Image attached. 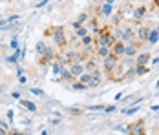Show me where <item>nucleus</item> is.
I'll return each instance as SVG.
<instances>
[{"mask_svg": "<svg viewBox=\"0 0 159 135\" xmlns=\"http://www.w3.org/2000/svg\"><path fill=\"white\" fill-rule=\"evenodd\" d=\"M150 26L148 24H144V22H139L137 24V29H135V37H137V42L141 46L146 44V40H148V35H150Z\"/></svg>", "mask_w": 159, "mask_h": 135, "instance_id": "nucleus-5", "label": "nucleus"}, {"mask_svg": "<svg viewBox=\"0 0 159 135\" xmlns=\"http://www.w3.org/2000/svg\"><path fill=\"white\" fill-rule=\"evenodd\" d=\"M119 57H115V55H108V57H104V59H102V71H104V75H106V79H108V77L111 75V71H113V70H115V66H117V64H119Z\"/></svg>", "mask_w": 159, "mask_h": 135, "instance_id": "nucleus-4", "label": "nucleus"}, {"mask_svg": "<svg viewBox=\"0 0 159 135\" xmlns=\"http://www.w3.org/2000/svg\"><path fill=\"white\" fill-rule=\"evenodd\" d=\"M30 93H33V95H37V97H46V93H44V90H39V88H30Z\"/></svg>", "mask_w": 159, "mask_h": 135, "instance_id": "nucleus-27", "label": "nucleus"}, {"mask_svg": "<svg viewBox=\"0 0 159 135\" xmlns=\"http://www.w3.org/2000/svg\"><path fill=\"white\" fill-rule=\"evenodd\" d=\"M84 111H86V110H80V108H70V113H71L73 117H80V115H84Z\"/></svg>", "mask_w": 159, "mask_h": 135, "instance_id": "nucleus-25", "label": "nucleus"}, {"mask_svg": "<svg viewBox=\"0 0 159 135\" xmlns=\"http://www.w3.org/2000/svg\"><path fill=\"white\" fill-rule=\"evenodd\" d=\"M115 110H117V106H115V104H108V106H104V108H102V113H113Z\"/></svg>", "mask_w": 159, "mask_h": 135, "instance_id": "nucleus-28", "label": "nucleus"}, {"mask_svg": "<svg viewBox=\"0 0 159 135\" xmlns=\"http://www.w3.org/2000/svg\"><path fill=\"white\" fill-rule=\"evenodd\" d=\"M137 2H143V0H137Z\"/></svg>", "mask_w": 159, "mask_h": 135, "instance_id": "nucleus-43", "label": "nucleus"}, {"mask_svg": "<svg viewBox=\"0 0 159 135\" xmlns=\"http://www.w3.org/2000/svg\"><path fill=\"white\" fill-rule=\"evenodd\" d=\"M139 46H135V44H126V47H125V57H128V59H134L137 53H139Z\"/></svg>", "mask_w": 159, "mask_h": 135, "instance_id": "nucleus-14", "label": "nucleus"}, {"mask_svg": "<svg viewBox=\"0 0 159 135\" xmlns=\"http://www.w3.org/2000/svg\"><path fill=\"white\" fill-rule=\"evenodd\" d=\"M6 133H9V132H7L6 128H2V126H0V135H6Z\"/></svg>", "mask_w": 159, "mask_h": 135, "instance_id": "nucleus-38", "label": "nucleus"}, {"mask_svg": "<svg viewBox=\"0 0 159 135\" xmlns=\"http://www.w3.org/2000/svg\"><path fill=\"white\" fill-rule=\"evenodd\" d=\"M152 64H154V66H156V64H159V57H156V59H154V62H152Z\"/></svg>", "mask_w": 159, "mask_h": 135, "instance_id": "nucleus-40", "label": "nucleus"}, {"mask_svg": "<svg viewBox=\"0 0 159 135\" xmlns=\"http://www.w3.org/2000/svg\"><path fill=\"white\" fill-rule=\"evenodd\" d=\"M123 95H125V91H119V93H115V101H119Z\"/></svg>", "mask_w": 159, "mask_h": 135, "instance_id": "nucleus-37", "label": "nucleus"}, {"mask_svg": "<svg viewBox=\"0 0 159 135\" xmlns=\"http://www.w3.org/2000/svg\"><path fill=\"white\" fill-rule=\"evenodd\" d=\"M11 97H13V99H20L22 95H20V91H11Z\"/></svg>", "mask_w": 159, "mask_h": 135, "instance_id": "nucleus-36", "label": "nucleus"}, {"mask_svg": "<svg viewBox=\"0 0 159 135\" xmlns=\"http://www.w3.org/2000/svg\"><path fill=\"white\" fill-rule=\"evenodd\" d=\"M97 68H99V66H97V57H93V55H92V57H88V60L84 62V70L92 73V71L97 70Z\"/></svg>", "mask_w": 159, "mask_h": 135, "instance_id": "nucleus-16", "label": "nucleus"}, {"mask_svg": "<svg viewBox=\"0 0 159 135\" xmlns=\"http://www.w3.org/2000/svg\"><path fill=\"white\" fill-rule=\"evenodd\" d=\"M90 33V28H88V24H82L80 28H77L75 29V35H73V38H77L79 40L80 37H84V35H88Z\"/></svg>", "mask_w": 159, "mask_h": 135, "instance_id": "nucleus-18", "label": "nucleus"}, {"mask_svg": "<svg viewBox=\"0 0 159 135\" xmlns=\"http://www.w3.org/2000/svg\"><path fill=\"white\" fill-rule=\"evenodd\" d=\"M48 2H49V0H42V2H39V4H37L35 7H37V9H40V7H44V6H46Z\"/></svg>", "mask_w": 159, "mask_h": 135, "instance_id": "nucleus-33", "label": "nucleus"}, {"mask_svg": "<svg viewBox=\"0 0 159 135\" xmlns=\"http://www.w3.org/2000/svg\"><path fill=\"white\" fill-rule=\"evenodd\" d=\"M18 18H20V16H18V15H11V16H9V18H6V20H7V24H13V22H16Z\"/></svg>", "mask_w": 159, "mask_h": 135, "instance_id": "nucleus-30", "label": "nucleus"}, {"mask_svg": "<svg viewBox=\"0 0 159 135\" xmlns=\"http://www.w3.org/2000/svg\"><path fill=\"white\" fill-rule=\"evenodd\" d=\"M44 37H49L53 40V44L57 46L59 49H64L68 46V38H66V29L62 26H51L44 31Z\"/></svg>", "mask_w": 159, "mask_h": 135, "instance_id": "nucleus-1", "label": "nucleus"}, {"mask_svg": "<svg viewBox=\"0 0 159 135\" xmlns=\"http://www.w3.org/2000/svg\"><path fill=\"white\" fill-rule=\"evenodd\" d=\"M121 40H123L125 44H135V46H139V47H143V46L137 42L135 29H134L132 26H125V29H123V35H121Z\"/></svg>", "mask_w": 159, "mask_h": 135, "instance_id": "nucleus-6", "label": "nucleus"}, {"mask_svg": "<svg viewBox=\"0 0 159 135\" xmlns=\"http://www.w3.org/2000/svg\"><path fill=\"white\" fill-rule=\"evenodd\" d=\"M16 79H18V84H26V82H28V79H26L24 75H18Z\"/></svg>", "mask_w": 159, "mask_h": 135, "instance_id": "nucleus-32", "label": "nucleus"}, {"mask_svg": "<svg viewBox=\"0 0 159 135\" xmlns=\"http://www.w3.org/2000/svg\"><path fill=\"white\" fill-rule=\"evenodd\" d=\"M71 90H75V91H86L88 90V84H84V82H80V80H73L71 82Z\"/></svg>", "mask_w": 159, "mask_h": 135, "instance_id": "nucleus-21", "label": "nucleus"}, {"mask_svg": "<svg viewBox=\"0 0 159 135\" xmlns=\"http://www.w3.org/2000/svg\"><path fill=\"white\" fill-rule=\"evenodd\" d=\"M115 40L117 38H115V35L111 31V26H102L101 33L97 37H93V44L95 46H111Z\"/></svg>", "mask_w": 159, "mask_h": 135, "instance_id": "nucleus-2", "label": "nucleus"}, {"mask_svg": "<svg viewBox=\"0 0 159 135\" xmlns=\"http://www.w3.org/2000/svg\"><path fill=\"white\" fill-rule=\"evenodd\" d=\"M102 108H104V104H90L86 108V111H102Z\"/></svg>", "mask_w": 159, "mask_h": 135, "instance_id": "nucleus-26", "label": "nucleus"}, {"mask_svg": "<svg viewBox=\"0 0 159 135\" xmlns=\"http://www.w3.org/2000/svg\"><path fill=\"white\" fill-rule=\"evenodd\" d=\"M48 47V44L44 42V40H39L37 44H35V51H37V55H40V53H44V49Z\"/></svg>", "mask_w": 159, "mask_h": 135, "instance_id": "nucleus-23", "label": "nucleus"}, {"mask_svg": "<svg viewBox=\"0 0 159 135\" xmlns=\"http://www.w3.org/2000/svg\"><path fill=\"white\" fill-rule=\"evenodd\" d=\"M18 102H20L22 108H26V110H28V111H31V113H37V111H39L37 104H35L33 101H30V99H22V97H20V99H18Z\"/></svg>", "mask_w": 159, "mask_h": 135, "instance_id": "nucleus-12", "label": "nucleus"}, {"mask_svg": "<svg viewBox=\"0 0 159 135\" xmlns=\"http://www.w3.org/2000/svg\"><path fill=\"white\" fill-rule=\"evenodd\" d=\"M79 42H80V46H82V47H88V46H92V44H93V35H92V33H88V35L80 37Z\"/></svg>", "mask_w": 159, "mask_h": 135, "instance_id": "nucleus-20", "label": "nucleus"}, {"mask_svg": "<svg viewBox=\"0 0 159 135\" xmlns=\"http://www.w3.org/2000/svg\"><path fill=\"white\" fill-rule=\"evenodd\" d=\"M152 70L148 64H135V77H143V75H148Z\"/></svg>", "mask_w": 159, "mask_h": 135, "instance_id": "nucleus-15", "label": "nucleus"}, {"mask_svg": "<svg viewBox=\"0 0 159 135\" xmlns=\"http://www.w3.org/2000/svg\"><path fill=\"white\" fill-rule=\"evenodd\" d=\"M68 70L71 71V75L75 77V79H77V77H79L80 73H82V71H86V70H84V64H82V62H71V64L68 66Z\"/></svg>", "mask_w": 159, "mask_h": 135, "instance_id": "nucleus-11", "label": "nucleus"}, {"mask_svg": "<svg viewBox=\"0 0 159 135\" xmlns=\"http://www.w3.org/2000/svg\"><path fill=\"white\" fill-rule=\"evenodd\" d=\"M110 55V46H95V51H93V57H97L99 60H102L104 57Z\"/></svg>", "mask_w": 159, "mask_h": 135, "instance_id": "nucleus-10", "label": "nucleus"}, {"mask_svg": "<svg viewBox=\"0 0 159 135\" xmlns=\"http://www.w3.org/2000/svg\"><path fill=\"white\" fill-rule=\"evenodd\" d=\"M13 117H15V113H13V110H9V111H7V119H9V122H13Z\"/></svg>", "mask_w": 159, "mask_h": 135, "instance_id": "nucleus-35", "label": "nucleus"}, {"mask_svg": "<svg viewBox=\"0 0 159 135\" xmlns=\"http://www.w3.org/2000/svg\"><path fill=\"white\" fill-rule=\"evenodd\" d=\"M9 46H11V49H20V47H18V40H16V38H11Z\"/></svg>", "mask_w": 159, "mask_h": 135, "instance_id": "nucleus-29", "label": "nucleus"}, {"mask_svg": "<svg viewBox=\"0 0 159 135\" xmlns=\"http://www.w3.org/2000/svg\"><path fill=\"white\" fill-rule=\"evenodd\" d=\"M104 2H106V4H113V2H115V0H104Z\"/></svg>", "mask_w": 159, "mask_h": 135, "instance_id": "nucleus-41", "label": "nucleus"}, {"mask_svg": "<svg viewBox=\"0 0 159 135\" xmlns=\"http://www.w3.org/2000/svg\"><path fill=\"white\" fill-rule=\"evenodd\" d=\"M95 15L99 16H104V18H110L113 15V4H106V2H101L99 7H97V13Z\"/></svg>", "mask_w": 159, "mask_h": 135, "instance_id": "nucleus-8", "label": "nucleus"}, {"mask_svg": "<svg viewBox=\"0 0 159 135\" xmlns=\"http://www.w3.org/2000/svg\"><path fill=\"white\" fill-rule=\"evenodd\" d=\"M150 110H152V111H159V104H154Z\"/></svg>", "mask_w": 159, "mask_h": 135, "instance_id": "nucleus-39", "label": "nucleus"}, {"mask_svg": "<svg viewBox=\"0 0 159 135\" xmlns=\"http://www.w3.org/2000/svg\"><path fill=\"white\" fill-rule=\"evenodd\" d=\"M156 88H157V90H159V79H157V82H156Z\"/></svg>", "mask_w": 159, "mask_h": 135, "instance_id": "nucleus-42", "label": "nucleus"}, {"mask_svg": "<svg viewBox=\"0 0 159 135\" xmlns=\"http://www.w3.org/2000/svg\"><path fill=\"white\" fill-rule=\"evenodd\" d=\"M125 133L130 135H144L146 133V124H144V119H137L135 122L125 126Z\"/></svg>", "mask_w": 159, "mask_h": 135, "instance_id": "nucleus-3", "label": "nucleus"}, {"mask_svg": "<svg viewBox=\"0 0 159 135\" xmlns=\"http://www.w3.org/2000/svg\"><path fill=\"white\" fill-rule=\"evenodd\" d=\"M102 84V77L99 75H92V80H90V84H88V90H95Z\"/></svg>", "mask_w": 159, "mask_h": 135, "instance_id": "nucleus-19", "label": "nucleus"}, {"mask_svg": "<svg viewBox=\"0 0 159 135\" xmlns=\"http://www.w3.org/2000/svg\"><path fill=\"white\" fill-rule=\"evenodd\" d=\"M77 80L84 82V84H90V80H92V73H90V71H82V73L77 77Z\"/></svg>", "mask_w": 159, "mask_h": 135, "instance_id": "nucleus-22", "label": "nucleus"}, {"mask_svg": "<svg viewBox=\"0 0 159 135\" xmlns=\"http://www.w3.org/2000/svg\"><path fill=\"white\" fill-rule=\"evenodd\" d=\"M15 70H16V77H18V75H24V68H22V66H16Z\"/></svg>", "mask_w": 159, "mask_h": 135, "instance_id": "nucleus-34", "label": "nucleus"}, {"mask_svg": "<svg viewBox=\"0 0 159 135\" xmlns=\"http://www.w3.org/2000/svg\"><path fill=\"white\" fill-rule=\"evenodd\" d=\"M77 20H79L80 24H86V22L90 20V13H88V11H82V13L77 16Z\"/></svg>", "mask_w": 159, "mask_h": 135, "instance_id": "nucleus-24", "label": "nucleus"}, {"mask_svg": "<svg viewBox=\"0 0 159 135\" xmlns=\"http://www.w3.org/2000/svg\"><path fill=\"white\" fill-rule=\"evenodd\" d=\"M70 26H71V29L75 31V29H77V28H80V26H82V24H80L79 20H73V22H71V24H70Z\"/></svg>", "mask_w": 159, "mask_h": 135, "instance_id": "nucleus-31", "label": "nucleus"}, {"mask_svg": "<svg viewBox=\"0 0 159 135\" xmlns=\"http://www.w3.org/2000/svg\"><path fill=\"white\" fill-rule=\"evenodd\" d=\"M125 47H126V44H125L121 38H117V40L110 46V53L115 55V57H119V59H123V57H125Z\"/></svg>", "mask_w": 159, "mask_h": 135, "instance_id": "nucleus-7", "label": "nucleus"}, {"mask_svg": "<svg viewBox=\"0 0 159 135\" xmlns=\"http://www.w3.org/2000/svg\"><path fill=\"white\" fill-rule=\"evenodd\" d=\"M152 60V53L150 51H141L135 55V64H148Z\"/></svg>", "mask_w": 159, "mask_h": 135, "instance_id": "nucleus-13", "label": "nucleus"}, {"mask_svg": "<svg viewBox=\"0 0 159 135\" xmlns=\"http://www.w3.org/2000/svg\"><path fill=\"white\" fill-rule=\"evenodd\" d=\"M146 13H148L146 6H139L137 9H134V13H132V18H134V22H135V24L143 22V18L146 16Z\"/></svg>", "mask_w": 159, "mask_h": 135, "instance_id": "nucleus-9", "label": "nucleus"}, {"mask_svg": "<svg viewBox=\"0 0 159 135\" xmlns=\"http://www.w3.org/2000/svg\"><path fill=\"white\" fill-rule=\"evenodd\" d=\"M150 46L157 44L159 42V26L156 28V29H150V35H148V40H146Z\"/></svg>", "mask_w": 159, "mask_h": 135, "instance_id": "nucleus-17", "label": "nucleus"}]
</instances>
